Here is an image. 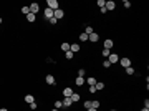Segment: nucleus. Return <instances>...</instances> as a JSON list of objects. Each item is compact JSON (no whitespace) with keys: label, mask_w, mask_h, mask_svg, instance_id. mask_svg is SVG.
<instances>
[{"label":"nucleus","mask_w":149,"mask_h":111,"mask_svg":"<svg viewBox=\"0 0 149 111\" xmlns=\"http://www.w3.org/2000/svg\"><path fill=\"white\" fill-rule=\"evenodd\" d=\"M46 5H48V8H51L53 12H55V10H58V2H56V0H48V2H46Z\"/></svg>","instance_id":"f257e3e1"},{"label":"nucleus","mask_w":149,"mask_h":111,"mask_svg":"<svg viewBox=\"0 0 149 111\" xmlns=\"http://www.w3.org/2000/svg\"><path fill=\"white\" fill-rule=\"evenodd\" d=\"M30 7V13H33V15H37L38 12H40V5L38 3H32V5H28Z\"/></svg>","instance_id":"f03ea898"},{"label":"nucleus","mask_w":149,"mask_h":111,"mask_svg":"<svg viewBox=\"0 0 149 111\" xmlns=\"http://www.w3.org/2000/svg\"><path fill=\"white\" fill-rule=\"evenodd\" d=\"M104 8H106V10H114V8H116V3H114L113 0H108V2L104 3Z\"/></svg>","instance_id":"7ed1b4c3"},{"label":"nucleus","mask_w":149,"mask_h":111,"mask_svg":"<svg viewBox=\"0 0 149 111\" xmlns=\"http://www.w3.org/2000/svg\"><path fill=\"white\" fill-rule=\"evenodd\" d=\"M118 60H119V56H118V55H116V53H111V55H109V56H108V61H109V63H118Z\"/></svg>","instance_id":"20e7f679"},{"label":"nucleus","mask_w":149,"mask_h":111,"mask_svg":"<svg viewBox=\"0 0 149 111\" xmlns=\"http://www.w3.org/2000/svg\"><path fill=\"white\" fill-rule=\"evenodd\" d=\"M43 15H45V17H46V18H48V20H50V18H51V17H53V10H51V8H48V7H46V8H45V10H43Z\"/></svg>","instance_id":"39448f33"},{"label":"nucleus","mask_w":149,"mask_h":111,"mask_svg":"<svg viewBox=\"0 0 149 111\" xmlns=\"http://www.w3.org/2000/svg\"><path fill=\"white\" fill-rule=\"evenodd\" d=\"M71 95H73V90H71V88H68V86H66V88H65V90H63V96H65V98H70V96H71Z\"/></svg>","instance_id":"423d86ee"},{"label":"nucleus","mask_w":149,"mask_h":111,"mask_svg":"<svg viewBox=\"0 0 149 111\" xmlns=\"http://www.w3.org/2000/svg\"><path fill=\"white\" fill-rule=\"evenodd\" d=\"M88 40H89L91 43H94V41H98V40H99V37H98V33H94V32H93L91 35H88Z\"/></svg>","instance_id":"0eeeda50"},{"label":"nucleus","mask_w":149,"mask_h":111,"mask_svg":"<svg viewBox=\"0 0 149 111\" xmlns=\"http://www.w3.org/2000/svg\"><path fill=\"white\" fill-rule=\"evenodd\" d=\"M63 15H65V13H63V10H60V8H58V10H55V12H53V17H55V18H56V20H58V18H61V17H63Z\"/></svg>","instance_id":"6e6552de"},{"label":"nucleus","mask_w":149,"mask_h":111,"mask_svg":"<svg viewBox=\"0 0 149 111\" xmlns=\"http://www.w3.org/2000/svg\"><path fill=\"white\" fill-rule=\"evenodd\" d=\"M121 65L124 68H128V66H131V60L129 58H121Z\"/></svg>","instance_id":"1a4fd4ad"},{"label":"nucleus","mask_w":149,"mask_h":111,"mask_svg":"<svg viewBox=\"0 0 149 111\" xmlns=\"http://www.w3.org/2000/svg\"><path fill=\"white\" fill-rule=\"evenodd\" d=\"M70 51H71V53H76V51H79V45H76V43L70 45Z\"/></svg>","instance_id":"9d476101"},{"label":"nucleus","mask_w":149,"mask_h":111,"mask_svg":"<svg viewBox=\"0 0 149 111\" xmlns=\"http://www.w3.org/2000/svg\"><path fill=\"white\" fill-rule=\"evenodd\" d=\"M61 103H63V106H66V108H68V106H71V105H73V101H71V98H65V100H63V101H61Z\"/></svg>","instance_id":"9b49d317"},{"label":"nucleus","mask_w":149,"mask_h":111,"mask_svg":"<svg viewBox=\"0 0 149 111\" xmlns=\"http://www.w3.org/2000/svg\"><path fill=\"white\" fill-rule=\"evenodd\" d=\"M70 45H71V43H66V41H65V43H61V50H63L65 53H66V51H70Z\"/></svg>","instance_id":"f8f14e48"},{"label":"nucleus","mask_w":149,"mask_h":111,"mask_svg":"<svg viewBox=\"0 0 149 111\" xmlns=\"http://www.w3.org/2000/svg\"><path fill=\"white\" fill-rule=\"evenodd\" d=\"M45 80H46V83H48V85H55V78H53L51 75H46V78H45Z\"/></svg>","instance_id":"ddd939ff"},{"label":"nucleus","mask_w":149,"mask_h":111,"mask_svg":"<svg viewBox=\"0 0 149 111\" xmlns=\"http://www.w3.org/2000/svg\"><path fill=\"white\" fill-rule=\"evenodd\" d=\"M104 48H106V50H111L113 48V40H106V41H104Z\"/></svg>","instance_id":"4468645a"},{"label":"nucleus","mask_w":149,"mask_h":111,"mask_svg":"<svg viewBox=\"0 0 149 111\" xmlns=\"http://www.w3.org/2000/svg\"><path fill=\"white\" fill-rule=\"evenodd\" d=\"M83 83H84V78H81V76H78V78H76V81H74V85H76V86H81Z\"/></svg>","instance_id":"2eb2a0df"},{"label":"nucleus","mask_w":149,"mask_h":111,"mask_svg":"<svg viewBox=\"0 0 149 111\" xmlns=\"http://www.w3.org/2000/svg\"><path fill=\"white\" fill-rule=\"evenodd\" d=\"M70 98H71V101H73V103H76V101H79V95H78V93H73V95H71Z\"/></svg>","instance_id":"dca6fc26"},{"label":"nucleus","mask_w":149,"mask_h":111,"mask_svg":"<svg viewBox=\"0 0 149 111\" xmlns=\"http://www.w3.org/2000/svg\"><path fill=\"white\" fill-rule=\"evenodd\" d=\"M25 101H27L28 105H32V103H33L35 100H33V96H32V95H27V96H25Z\"/></svg>","instance_id":"f3484780"},{"label":"nucleus","mask_w":149,"mask_h":111,"mask_svg":"<svg viewBox=\"0 0 149 111\" xmlns=\"http://www.w3.org/2000/svg\"><path fill=\"white\" fill-rule=\"evenodd\" d=\"M35 18H37V17H35L33 13H28V15H27V20H28L30 23H32V22H35Z\"/></svg>","instance_id":"a211bd4d"},{"label":"nucleus","mask_w":149,"mask_h":111,"mask_svg":"<svg viewBox=\"0 0 149 111\" xmlns=\"http://www.w3.org/2000/svg\"><path fill=\"white\" fill-rule=\"evenodd\" d=\"M91 108H94V110H98V108H99V101H98V100H94V101H91Z\"/></svg>","instance_id":"6ab92c4d"},{"label":"nucleus","mask_w":149,"mask_h":111,"mask_svg":"<svg viewBox=\"0 0 149 111\" xmlns=\"http://www.w3.org/2000/svg\"><path fill=\"white\" fill-rule=\"evenodd\" d=\"M22 13L28 15V13H30V7H28V5H27V7H22Z\"/></svg>","instance_id":"aec40b11"},{"label":"nucleus","mask_w":149,"mask_h":111,"mask_svg":"<svg viewBox=\"0 0 149 111\" xmlns=\"http://www.w3.org/2000/svg\"><path fill=\"white\" fill-rule=\"evenodd\" d=\"M86 81H88V83H89V85H91V86H94V85H96V83H98V81H96V80H94V78H86Z\"/></svg>","instance_id":"412c9836"},{"label":"nucleus","mask_w":149,"mask_h":111,"mask_svg":"<svg viewBox=\"0 0 149 111\" xmlns=\"http://www.w3.org/2000/svg\"><path fill=\"white\" fill-rule=\"evenodd\" d=\"M94 88H96V91H98V90H103V88H104V83H96Z\"/></svg>","instance_id":"4be33fe9"},{"label":"nucleus","mask_w":149,"mask_h":111,"mask_svg":"<svg viewBox=\"0 0 149 111\" xmlns=\"http://www.w3.org/2000/svg\"><path fill=\"white\" fill-rule=\"evenodd\" d=\"M79 40H81V41H86V40H88V35H86V33L83 32V33L79 35Z\"/></svg>","instance_id":"5701e85b"},{"label":"nucleus","mask_w":149,"mask_h":111,"mask_svg":"<svg viewBox=\"0 0 149 111\" xmlns=\"http://www.w3.org/2000/svg\"><path fill=\"white\" fill-rule=\"evenodd\" d=\"M84 33H86V35H91V33H93V28H91V27H86V28H84Z\"/></svg>","instance_id":"b1692460"},{"label":"nucleus","mask_w":149,"mask_h":111,"mask_svg":"<svg viewBox=\"0 0 149 111\" xmlns=\"http://www.w3.org/2000/svg\"><path fill=\"white\" fill-rule=\"evenodd\" d=\"M109 55H111V51H109V50H106V48H104V50H103V56H104V58H108V56H109Z\"/></svg>","instance_id":"393cba45"},{"label":"nucleus","mask_w":149,"mask_h":111,"mask_svg":"<svg viewBox=\"0 0 149 111\" xmlns=\"http://www.w3.org/2000/svg\"><path fill=\"white\" fill-rule=\"evenodd\" d=\"M126 73H128V75H133V73H134V68H133V66H128V68H126Z\"/></svg>","instance_id":"a878e982"},{"label":"nucleus","mask_w":149,"mask_h":111,"mask_svg":"<svg viewBox=\"0 0 149 111\" xmlns=\"http://www.w3.org/2000/svg\"><path fill=\"white\" fill-rule=\"evenodd\" d=\"M84 75H86V71H84V70H78V76L84 78Z\"/></svg>","instance_id":"bb28decb"},{"label":"nucleus","mask_w":149,"mask_h":111,"mask_svg":"<svg viewBox=\"0 0 149 111\" xmlns=\"http://www.w3.org/2000/svg\"><path fill=\"white\" fill-rule=\"evenodd\" d=\"M103 66H104V68H109V66H111V63H109L108 60H104V61H103Z\"/></svg>","instance_id":"cd10ccee"},{"label":"nucleus","mask_w":149,"mask_h":111,"mask_svg":"<svg viewBox=\"0 0 149 111\" xmlns=\"http://www.w3.org/2000/svg\"><path fill=\"white\" fill-rule=\"evenodd\" d=\"M48 22H50V23H51V25H55V23H56V22H58V20H56V18H55V17H51V18H50V20H48Z\"/></svg>","instance_id":"c85d7f7f"},{"label":"nucleus","mask_w":149,"mask_h":111,"mask_svg":"<svg viewBox=\"0 0 149 111\" xmlns=\"http://www.w3.org/2000/svg\"><path fill=\"white\" fill-rule=\"evenodd\" d=\"M55 106H56V110H60V108L63 106V103H61V101H56V103H55Z\"/></svg>","instance_id":"c756f323"},{"label":"nucleus","mask_w":149,"mask_h":111,"mask_svg":"<svg viewBox=\"0 0 149 111\" xmlns=\"http://www.w3.org/2000/svg\"><path fill=\"white\" fill-rule=\"evenodd\" d=\"M84 108L89 110V108H91V101H84Z\"/></svg>","instance_id":"7c9ffc66"},{"label":"nucleus","mask_w":149,"mask_h":111,"mask_svg":"<svg viewBox=\"0 0 149 111\" xmlns=\"http://www.w3.org/2000/svg\"><path fill=\"white\" fill-rule=\"evenodd\" d=\"M104 3H106L104 0H98V5H99V8H101V7H104Z\"/></svg>","instance_id":"2f4dec72"},{"label":"nucleus","mask_w":149,"mask_h":111,"mask_svg":"<svg viewBox=\"0 0 149 111\" xmlns=\"http://www.w3.org/2000/svg\"><path fill=\"white\" fill-rule=\"evenodd\" d=\"M123 5H124V7H126V8H129V7H131V3H129V2H128V0H124V2H123Z\"/></svg>","instance_id":"473e14b6"},{"label":"nucleus","mask_w":149,"mask_h":111,"mask_svg":"<svg viewBox=\"0 0 149 111\" xmlns=\"http://www.w3.org/2000/svg\"><path fill=\"white\" fill-rule=\"evenodd\" d=\"M66 58L71 60V58H73V53H71V51H66Z\"/></svg>","instance_id":"72a5a7b5"},{"label":"nucleus","mask_w":149,"mask_h":111,"mask_svg":"<svg viewBox=\"0 0 149 111\" xmlns=\"http://www.w3.org/2000/svg\"><path fill=\"white\" fill-rule=\"evenodd\" d=\"M144 108H149V100H148V98L144 100Z\"/></svg>","instance_id":"f704fd0d"},{"label":"nucleus","mask_w":149,"mask_h":111,"mask_svg":"<svg viewBox=\"0 0 149 111\" xmlns=\"http://www.w3.org/2000/svg\"><path fill=\"white\" fill-rule=\"evenodd\" d=\"M89 93H96V88L94 86H89Z\"/></svg>","instance_id":"c9c22d12"},{"label":"nucleus","mask_w":149,"mask_h":111,"mask_svg":"<svg viewBox=\"0 0 149 111\" xmlns=\"http://www.w3.org/2000/svg\"><path fill=\"white\" fill-rule=\"evenodd\" d=\"M30 108H32V110H37V103H35V101H33V103H32V105H30Z\"/></svg>","instance_id":"e433bc0d"},{"label":"nucleus","mask_w":149,"mask_h":111,"mask_svg":"<svg viewBox=\"0 0 149 111\" xmlns=\"http://www.w3.org/2000/svg\"><path fill=\"white\" fill-rule=\"evenodd\" d=\"M141 111H149V108H143V110H141Z\"/></svg>","instance_id":"4c0bfd02"},{"label":"nucleus","mask_w":149,"mask_h":111,"mask_svg":"<svg viewBox=\"0 0 149 111\" xmlns=\"http://www.w3.org/2000/svg\"><path fill=\"white\" fill-rule=\"evenodd\" d=\"M0 111H8V110H7V108H2V110H0Z\"/></svg>","instance_id":"58836bf2"},{"label":"nucleus","mask_w":149,"mask_h":111,"mask_svg":"<svg viewBox=\"0 0 149 111\" xmlns=\"http://www.w3.org/2000/svg\"><path fill=\"white\" fill-rule=\"evenodd\" d=\"M88 111H96V110H94V108H89V110H88Z\"/></svg>","instance_id":"ea45409f"},{"label":"nucleus","mask_w":149,"mask_h":111,"mask_svg":"<svg viewBox=\"0 0 149 111\" xmlns=\"http://www.w3.org/2000/svg\"><path fill=\"white\" fill-rule=\"evenodd\" d=\"M51 111H58V110H56V108H55V110H51Z\"/></svg>","instance_id":"a19ab883"},{"label":"nucleus","mask_w":149,"mask_h":111,"mask_svg":"<svg viewBox=\"0 0 149 111\" xmlns=\"http://www.w3.org/2000/svg\"><path fill=\"white\" fill-rule=\"evenodd\" d=\"M0 23H2V18H0Z\"/></svg>","instance_id":"79ce46f5"},{"label":"nucleus","mask_w":149,"mask_h":111,"mask_svg":"<svg viewBox=\"0 0 149 111\" xmlns=\"http://www.w3.org/2000/svg\"><path fill=\"white\" fill-rule=\"evenodd\" d=\"M111 111H116V110H111Z\"/></svg>","instance_id":"37998d69"}]
</instances>
